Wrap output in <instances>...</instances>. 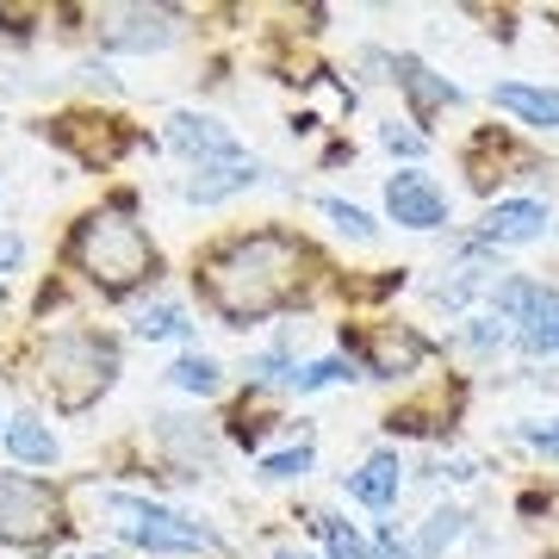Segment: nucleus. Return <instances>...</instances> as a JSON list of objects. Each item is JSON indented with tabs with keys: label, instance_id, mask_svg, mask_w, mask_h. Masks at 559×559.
<instances>
[{
	"label": "nucleus",
	"instance_id": "f257e3e1",
	"mask_svg": "<svg viewBox=\"0 0 559 559\" xmlns=\"http://www.w3.org/2000/svg\"><path fill=\"white\" fill-rule=\"evenodd\" d=\"M299 242L293 237H274V230H261V237H242L230 242L212 267H205V293L218 305L230 323H255L267 311L293 299V280H299Z\"/></svg>",
	"mask_w": 559,
	"mask_h": 559
},
{
	"label": "nucleus",
	"instance_id": "f03ea898",
	"mask_svg": "<svg viewBox=\"0 0 559 559\" xmlns=\"http://www.w3.org/2000/svg\"><path fill=\"white\" fill-rule=\"evenodd\" d=\"M75 267L100 293L119 299V293H131V286L156 274V249H150V237H143V224L131 212H94L75 230Z\"/></svg>",
	"mask_w": 559,
	"mask_h": 559
},
{
	"label": "nucleus",
	"instance_id": "7ed1b4c3",
	"mask_svg": "<svg viewBox=\"0 0 559 559\" xmlns=\"http://www.w3.org/2000/svg\"><path fill=\"white\" fill-rule=\"evenodd\" d=\"M119 380V342L94 330H62L44 342V385L57 392L62 411H87L106 385Z\"/></svg>",
	"mask_w": 559,
	"mask_h": 559
},
{
	"label": "nucleus",
	"instance_id": "20e7f679",
	"mask_svg": "<svg viewBox=\"0 0 559 559\" xmlns=\"http://www.w3.org/2000/svg\"><path fill=\"white\" fill-rule=\"evenodd\" d=\"M100 516L112 522V535L143 547V554H212L218 547V535L205 522L180 516L168 503L131 498V491H100Z\"/></svg>",
	"mask_w": 559,
	"mask_h": 559
},
{
	"label": "nucleus",
	"instance_id": "39448f33",
	"mask_svg": "<svg viewBox=\"0 0 559 559\" xmlns=\"http://www.w3.org/2000/svg\"><path fill=\"white\" fill-rule=\"evenodd\" d=\"M491 311L498 323H516V342L528 355H559V286L510 274L491 286Z\"/></svg>",
	"mask_w": 559,
	"mask_h": 559
},
{
	"label": "nucleus",
	"instance_id": "423d86ee",
	"mask_svg": "<svg viewBox=\"0 0 559 559\" xmlns=\"http://www.w3.org/2000/svg\"><path fill=\"white\" fill-rule=\"evenodd\" d=\"M57 528V491L25 473H0V540H44Z\"/></svg>",
	"mask_w": 559,
	"mask_h": 559
},
{
	"label": "nucleus",
	"instance_id": "0eeeda50",
	"mask_svg": "<svg viewBox=\"0 0 559 559\" xmlns=\"http://www.w3.org/2000/svg\"><path fill=\"white\" fill-rule=\"evenodd\" d=\"M180 38V13L175 7H112L100 20L106 50H131V57H156Z\"/></svg>",
	"mask_w": 559,
	"mask_h": 559
},
{
	"label": "nucleus",
	"instance_id": "6e6552de",
	"mask_svg": "<svg viewBox=\"0 0 559 559\" xmlns=\"http://www.w3.org/2000/svg\"><path fill=\"white\" fill-rule=\"evenodd\" d=\"M168 143H175L193 168H237V162H255L249 143H242L230 124L205 119V112H175V119H168Z\"/></svg>",
	"mask_w": 559,
	"mask_h": 559
},
{
	"label": "nucleus",
	"instance_id": "1a4fd4ad",
	"mask_svg": "<svg viewBox=\"0 0 559 559\" xmlns=\"http://www.w3.org/2000/svg\"><path fill=\"white\" fill-rule=\"evenodd\" d=\"M150 429H156V448L168 454V466H175L180 479H205V473L218 466V441H212V429H205L200 417L162 411V417H150Z\"/></svg>",
	"mask_w": 559,
	"mask_h": 559
},
{
	"label": "nucleus",
	"instance_id": "9d476101",
	"mask_svg": "<svg viewBox=\"0 0 559 559\" xmlns=\"http://www.w3.org/2000/svg\"><path fill=\"white\" fill-rule=\"evenodd\" d=\"M385 212L404 230H441L448 224V193L423 168H399V175L385 180Z\"/></svg>",
	"mask_w": 559,
	"mask_h": 559
},
{
	"label": "nucleus",
	"instance_id": "9b49d317",
	"mask_svg": "<svg viewBox=\"0 0 559 559\" xmlns=\"http://www.w3.org/2000/svg\"><path fill=\"white\" fill-rule=\"evenodd\" d=\"M392 81L411 94V112H417V119H429V112H441V106H460V100H466V94H460V81L436 75L423 57H392Z\"/></svg>",
	"mask_w": 559,
	"mask_h": 559
},
{
	"label": "nucleus",
	"instance_id": "f8f14e48",
	"mask_svg": "<svg viewBox=\"0 0 559 559\" xmlns=\"http://www.w3.org/2000/svg\"><path fill=\"white\" fill-rule=\"evenodd\" d=\"M491 106H503V112L522 119L528 131H559V87H540V81H498V87H491Z\"/></svg>",
	"mask_w": 559,
	"mask_h": 559
},
{
	"label": "nucleus",
	"instance_id": "ddd939ff",
	"mask_svg": "<svg viewBox=\"0 0 559 559\" xmlns=\"http://www.w3.org/2000/svg\"><path fill=\"white\" fill-rule=\"evenodd\" d=\"M342 491L355 503H367V510H392L404 491V460L399 454H373V460H360L355 473L342 479Z\"/></svg>",
	"mask_w": 559,
	"mask_h": 559
},
{
	"label": "nucleus",
	"instance_id": "4468645a",
	"mask_svg": "<svg viewBox=\"0 0 559 559\" xmlns=\"http://www.w3.org/2000/svg\"><path fill=\"white\" fill-rule=\"evenodd\" d=\"M274 175L267 162H237V168H193V175L180 180V193L193 205H218L230 200V193H249V187H261V180Z\"/></svg>",
	"mask_w": 559,
	"mask_h": 559
},
{
	"label": "nucleus",
	"instance_id": "2eb2a0df",
	"mask_svg": "<svg viewBox=\"0 0 559 559\" xmlns=\"http://www.w3.org/2000/svg\"><path fill=\"white\" fill-rule=\"evenodd\" d=\"M540 230H547V205H540V200H498L491 212H485L479 242H498V249H510V242H535Z\"/></svg>",
	"mask_w": 559,
	"mask_h": 559
},
{
	"label": "nucleus",
	"instance_id": "dca6fc26",
	"mask_svg": "<svg viewBox=\"0 0 559 559\" xmlns=\"http://www.w3.org/2000/svg\"><path fill=\"white\" fill-rule=\"evenodd\" d=\"M0 448H7L13 466H57L62 460V441L50 436V423H38V417H13L0 429Z\"/></svg>",
	"mask_w": 559,
	"mask_h": 559
},
{
	"label": "nucleus",
	"instance_id": "f3484780",
	"mask_svg": "<svg viewBox=\"0 0 559 559\" xmlns=\"http://www.w3.org/2000/svg\"><path fill=\"white\" fill-rule=\"evenodd\" d=\"M429 355V342L411 336V330H385L380 342H373V355H367V367L380 373V380H399V373H411L417 360Z\"/></svg>",
	"mask_w": 559,
	"mask_h": 559
},
{
	"label": "nucleus",
	"instance_id": "a211bd4d",
	"mask_svg": "<svg viewBox=\"0 0 559 559\" xmlns=\"http://www.w3.org/2000/svg\"><path fill=\"white\" fill-rule=\"evenodd\" d=\"M168 385L187 392V399H218L224 392V367L212 355H180L175 367H168Z\"/></svg>",
	"mask_w": 559,
	"mask_h": 559
},
{
	"label": "nucleus",
	"instance_id": "6ab92c4d",
	"mask_svg": "<svg viewBox=\"0 0 559 559\" xmlns=\"http://www.w3.org/2000/svg\"><path fill=\"white\" fill-rule=\"evenodd\" d=\"M131 330H138L143 342H180V336H193V323H187V311H180L175 299H162V305H143Z\"/></svg>",
	"mask_w": 559,
	"mask_h": 559
},
{
	"label": "nucleus",
	"instance_id": "aec40b11",
	"mask_svg": "<svg viewBox=\"0 0 559 559\" xmlns=\"http://www.w3.org/2000/svg\"><path fill=\"white\" fill-rule=\"evenodd\" d=\"M342 380H355V360L323 355V360H305L299 373L286 380V392H299V399H311V392H323V385H342Z\"/></svg>",
	"mask_w": 559,
	"mask_h": 559
},
{
	"label": "nucleus",
	"instance_id": "412c9836",
	"mask_svg": "<svg viewBox=\"0 0 559 559\" xmlns=\"http://www.w3.org/2000/svg\"><path fill=\"white\" fill-rule=\"evenodd\" d=\"M460 528H466V510H454V503L436 510V516L423 522V535H417V559H441L460 540Z\"/></svg>",
	"mask_w": 559,
	"mask_h": 559
},
{
	"label": "nucleus",
	"instance_id": "4be33fe9",
	"mask_svg": "<svg viewBox=\"0 0 559 559\" xmlns=\"http://www.w3.org/2000/svg\"><path fill=\"white\" fill-rule=\"evenodd\" d=\"M311 528H318V540L330 547V559H373V540L360 535V528H348V522H336V516H311Z\"/></svg>",
	"mask_w": 559,
	"mask_h": 559
},
{
	"label": "nucleus",
	"instance_id": "5701e85b",
	"mask_svg": "<svg viewBox=\"0 0 559 559\" xmlns=\"http://www.w3.org/2000/svg\"><path fill=\"white\" fill-rule=\"evenodd\" d=\"M318 212H323V218H330V224H336L342 237H355V242H373V237H380V224L367 218L360 205L336 200V193H323V200H318Z\"/></svg>",
	"mask_w": 559,
	"mask_h": 559
},
{
	"label": "nucleus",
	"instance_id": "b1692460",
	"mask_svg": "<svg viewBox=\"0 0 559 559\" xmlns=\"http://www.w3.org/2000/svg\"><path fill=\"white\" fill-rule=\"evenodd\" d=\"M311 460H318V448H311V441H299V448H280V454H261V479H305V473H311Z\"/></svg>",
	"mask_w": 559,
	"mask_h": 559
},
{
	"label": "nucleus",
	"instance_id": "393cba45",
	"mask_svg": "<svg viewBox=\"0 0 559 559\" xmlns=\"http://www.w3.org/2000/svg\"><path fill=\"white\" fill-rule=\"evenodd\" d=\"M479 286H485V267H460L454 280H441V286H436V299L448 305V311H460V305L473 299V293H479Z\"/></svg>",
	"mask_w": 559,
	"mask_h": 559
},
{
	"label": "nucleus",
	"instance_id": "a878e982",
	"mask_svg": "<svg viewBox=\"0 0 559 559\" xmlns=\"http://www.w3.org/2000/svg\"><path fill=\"white\" fill-rule=\"evenodd\" d=\"M516 436H522V441H528V448H535V454H547V460H559V423H522Z\"/></svg>",
	"mask_w": 559,
	"mask_h": 559
},
{
	"label": "nucleus",
	"instance_id": "bb28decb",
	"mask_svg": "<svg viewBox=\"0 0 559 559\" xmlns=\"http://www.w3.org/2000/svg\"><path fill=\"white\" fill-rule=\"evenodd\" d=\"M380 143L392 150V156H423V150H429V143H423L417 131H399V119H392V124H380Z\"/></svg>",
	"mask_w": 559,
	"mask_h": 559
},
{
	"label": "nucleus",
	"instance_id": "cd10ccee",
	"mask_svg": "<svg viewBox=\"0 0 559 559\" xmlns=\"http://www.w3.org/2000/svg\"><path fill=\"white\" fill-rule=\"evenodd\" d=\"M503 336H510V330H503V323H491V318H473V330H466V342H473L479 355H491V348H503Z\"/></svg>",
	"mask_w": 559,
	"mask_h": 559
},
{
	"label": "nucleus",
	"instance_id": "c85d7f7f",
	"mask_svg": "<svg viewBox=\"0 0 559 559\" xmlns=\"http://www.w3.org/2000/svg\"><path fill=\"white\" fill-rule=\"evenodd\" d=\"M75 75L87 81V87H106V94H119V75H112V69H106V62H81Z\"/></svg>",
	"mask_w": 559,
	"mask_h": 559
},
{
	"label": "nucleus",
	"instance_id": "c756f323",
	"mask_svg": "<svg viewBox=\"0 0 559 559\" xmlns=\"http://www.w3.org/2000/svg\"><path fill=\"white\" fill-rule=\"evenodd\" d=\"M20 261H25V242L20 237H0V274H13Z\"/></svg>",
	"mask_w": 559,
	"mask_h": 559
},
{
	"label": "nucleus",
	"instance_id": "7c9ffc66",
	"mask_svg": "<svg viewBox=\"0 0 559 559\" xmlns=\"http://www.w3.org/2000/svg\"><path fill=\"white\" fill-rule=\"evenodd\" d=\"M274 559H311V554H293V547H280V554Z\"/></svg>",
	"mask_w": 559,
	"mask_h": 559
},
{
	"label": "nucleus",
	"instance_id": "2f4dec72",
	"mask_svg": "<svg viewBox=\"0 0 559 559\" xmlns=\"http://www.w3.org/2000/svg\"><path fill=\"white\" fill-rule=\"evenodd\" d=\"M75 559H106V554H75Z\"/></svg>",
	"mask_w": 559,
	"mask_h": 559
}]
</instances>
